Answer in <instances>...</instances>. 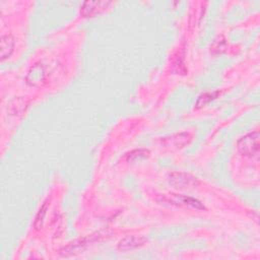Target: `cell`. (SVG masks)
Returning <instances> with one entry per match:
<instances>
[{
	"instance_id": "obj_4",
	"label": "cell",
	"mask_w": 260,
	"mask_h": 260,
	"mask_svg": "<svg viewBox=\"0 0 260 260\" xmlns=\"http://www.w3.org/2000/svg\"><path fill=\"white\" fill-rule=\"evenodd\" d=\"M161 201L170 203L175 206L180 207H190L195 209H204V205L197 199L179 195V194H169V195H161Z\"/></svg>"
},
{
	"instance_id": "obj_1",
	"label": "cell",
	"mask_w": 260,
	"mask_h": 260,
	"mask_svg": "<svg viewBox=\"0 0 260 260\" xmlns=\"http://www.w3.org/2000/svg\"><path fill=\"white\" fill-rule=\"evenodd\" d=\"M239 151L246 156H258L259 153V132L254 131L246 134L237 143Z\"/></svg>"
},
{
	"instance_id": "obj_11",
	"label": "cell",
	"mask_w": 260,
	"mask_h": 260,
	"mask_svg": "<svg viewBox=\"0 0 260 260\" xmlns=\"http://www.w3.org/2000/svg\"><path fill=\"white\" fill-rule=\"evenodd\" d=\"M48 206H49V203L48 201H45L43 203V205L41 206V208L39 209L37 215H36V218H35V228L37 230H40L43 228V223H44V219H45V215H46V212H47V209H48Z\"/></svg>"
},
{
	"instance_id": "obj_13",
	"label": "cell",
	"mask_w": 260,
	"mask_h": 260,
	"mask_svg": "<svg viewBox=\"0 0 260 260\" xmlns=\"http://www.w3.org/2000/svg\"><path fill=\"white\" fill-rule=\"evenodd\" d=\"M148 154H149L148 149H136V150H133V151L129 152L126 156V159L128 161H136L137 159L147 157Z\"/></svg>"
},
{
	"instance_id": "obj_2",
	"label": "cell",
	"mask_w": 260,
	"mask_h": 260,
	"mask_svg": "<svg viewBox=\"0 0 260 260\" xmlns=\"http://www.w3.org/2000/svg\"><path fill=\"white\" fill-rule=\"evenodd\" d=\"M168 182L177 189H194L200 184L196 177L184 172L171 173L168 177Z\"/></svg>"
},
{
	"instance_id": "obj_5",
	"label": "cell",
	"mask_w": 260,
	"mask_h": 260,
	"mask_svg": "<svg viewBox=\"0 0 260 260\" xmlns=\"http://www.w3.org/2000/svg\"><path fill=\"white\" fill-rule=\"evenodd\" d=\"M46 79V70L42 63H37L28 70L25 80L29 85L40 86Z\"/></svg>"
},
{
	"instance_id": "obj_7",
	"label": "cell",
	"mask_w": 260,
	"mask_h": 260,
	"mask_svg": "<svg viewBox=\"0 0 260 260\" xmlns=\"http://www.w3.org/2000/svg\"><path fill=\"white\" fill-rule=\"evenodd\" d=\"M146 242V238L138 237V236H129L122 239L118 243V250L120 251H129L137 249L143 246Z\"/></svg>"
},
{
	"instance_id": "obj_3",
	"label": "cell",
	"mask_w": 260,
	"mask_h": 260,
	"mask_svg": "<svg viewBox=\"0 0 260 260\" xmlns=\"http://www.w3.org/2000/svg\"><path fill=\"white\" fill-rule=\"evenodd\" d=\"M100 237H102V234L101 233H95V234L89 235L87 237H84L82 239L75 240L74 242L70 243L69 245L63 247L60 250V254L62 256H65V257L71 256V255H76V254L82 252L89 244L95 242Z\"/></svg>"
},
{
	"instance_id": "obj_12",
	"label": "cell",
	"mask_w": 260,
	"mask_h": 260,
	"mask_svg": "<svg viewBox=\"0 0 260 260\" xmlns=\"http://www.w3.org/2000/svg\"><path fill=\"white\" fill-rule=\"evenodd\" d=\"M218 94V91H215V92H206V93H203L201 94L198 100H197V103H196V108L199 109V108H202L204 106H206L209 102H211L212 100H214Z\"/></svg>"
},
{
	"instance_id": "obj_9",
	"label": "cell",
	"mask_w": 260,
	"mask_h": 260,
	"mask_svg": "<svg viewBox=\"0 0 260 260\" xmlns=\"http://www.w3.org/2000/svg\"><path fill=\"white\" fill-rule=\"evenodd\" d=\"M14 48V40L11 35H3L1 37V45H0V56L1 61H4L8 57H10Z\"/></svg>"
},
{
	"instance_id": "obj_10",
	"label": "cell",
	"mask_w": 260,
	"mask_h": 260,
	"mask_svg": "<svg viewBox=\"0 0 260 260\" xmlns=\"http://www.w3.org/2000/svg\"><path fill=\"white\" fill-rule=\"evenodd\" d=\"M28 101L22 98L13 100L8 106V112L10 115H20L27 108Z\"/></svg>"
},
{
	"instance_id": "obj_6",
	"label": "cell",
	"mask_w": 260,
	"mask_h": 260,
	"mask_svg": "<svg viewBox=\"0 0 260 260\" xmlns=\"http://www.w3.org/2000/svg\"><path fill=\"white\" fill-rule=\"evenodd\" d=\"M112 4L111 1H85L81 7V14L89 17L105 11Z\"/></svg>"
},
{
	"instance_id": "obj_8",
	"label": "cell",
	"mask_w": 260,
	"mask_h": 260,
	"mask_svg": "<svg viewBox=\"0 0 260 260\" xmlns=\"http://www.w3.org/2000/svg\"><path fill=\"white\" fill-rule=\"evenodd\" d=\"M191 140V136L189 133L183 132V133H177L174 135H171L169 137H164L161 139L162 144L166 146H172V147H183L184 145L188 144Z\"/></svg>"
}]
</instances>
